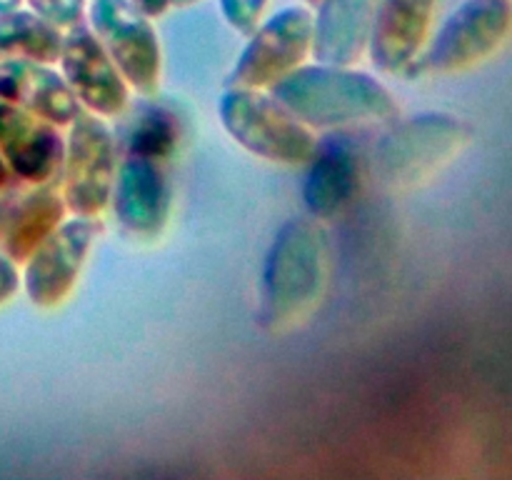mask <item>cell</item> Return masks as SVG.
<instances>
[{"instance_id":"1","label":"cell","mask_w":512,"mask_h":480,"mask_svg":"<svg viewBox=\"0 0 512 480\" xmlns=\"http://www.w3.org/2000/svg\"><path fill=\"white\" fill-rule=\"evenodd\" d=\"M328 235L318 223L293 218L278 230L263 270L258 318L268 330L303 323L328 285Z\"/></svg>"},{"instance_id":"2","label":"cell","mask_w":512,"mask_h":480,"mask_svg":"<svg viewBox=\"0 0 512 480\" xmlns=\"http://www.w3.org/2000/svg\"><path fill=\"white\" fill-rule=\"evenodd\" d=\"M270 88L278 103L313 128L375 123L388 120L398 110L383 83L348 65L318 63L295 68Z\"/></svg>"},{"instance_id":"3","label":"cell","mask_w":512,"mask_h":480,"mask_svg":"<svg viewBox=\"0 0 512 480\" xmlns=\"http://www.w3.org/2000/svg\"><path fill=\"white\" fill-rule=\"evenodd\" d=\"M473 128L448 113H423L403 120L373 150V173L385 188L423 183L468 145Z\"/></svg>"},{"instance_id":"4","label":"cell","mask_w":512,"mask_h":480,"mask_svg":"<svg viewBox=\"0 0 512 480\" xmlns=\"http://www.w3.org/2000/svg\"><path fill=\"white\" fill-rule=\"evenodd\" d=\"M220 120L230 138L270 163H305L318 150L308 125L260 88H230L220 100Z\"/></svg>"},{"instance_id":"5","label":"cell","mask_w":512,"mask_h":480,"mask_svg":"<svg viewBox=\"0 0 512 480\" xmlns=\"http://www.w3.org/2000/svg\"><path fill=\"white\" fill-rule=\"evenodd\" d=\"M512 30L510 0H465L435 33L420 58L408 65V75H445L490 58Z\"/></svg>"},{"instance_id":"6","label":"cell","mask_w":512,"mask_h":480,"mask_svg":"<svg viewBox=\"0 0 512 480\" xmlns=\"http://www.w3.org/2000/svg\"><path fill=\"white\" fill-rule=\"evenodd\" d=\"M118 150L100 115L80 110L70 123L63 155V200L75 215L95 218L113 198Z\"/></svg>"},{"instance_id":"7","label":"cell","mask_w":512,"mask_h":480,"mask_svg":"<svg viewBox=\"0 0 512 480\" xmlns=\"http://www.w3.org/2000/svg\"><path fill=\"white\" fill-rule=\"evenodd\" d=\"M90 30L125 83L138 93H155L160 85V43L153 23L130 0H93L88 8Z\"/></svg>"},{"instance_id":"8","label":"cell","mask_w":512,"mask_h":480,"mask_svg":"<svg viewBox=\"0 0 512 480\" xmlns=\"http://www.w3.org/2000/svg\"><path fill=\"white\" fill-rule=\"evenodd\" d=\"M313 53V13L290 5L263 20L250 33L240 63L230 73V88H265L300 68Z\"/></svg>"},{"instance_id":"9","label":"cell","mask_w":512,"mask_h":480,"mask_svg":"<svg viewBox=\"0 0 512 480\" xmlns=\"http://www.w3.org/2000/svg\"><path fill=\"white\" fill-rule=\"evenodd\" d=\"M100 233V223L88 215L60 223L28 258L25 290L40 308L60 305L73 293L85 258Z\"/></svg>"},{"instance_id":"10","label":"cell","mask_w":512,"mask_h":480,"mask_svg":"<svg viewBox=\"0 0 512 480\" xmlns=\"http://www.w3.org/2000/svg\"><path fill=\"white\" fill-rule=\"evenodd\" d=\"M58 60L80 105L100 118L123 113L130 100L128 83L88 25L78 23L65 30Z\"/></svg>"},{"instance_id":"11","label":"cell","mask_w":512,"mask_h":480,"mask_svg":"<svg viewBox=\"0 0 512 480\" xmlns=\"http://www.w3.org/2000/svg\"><path fill=\"white\" fill-rule=\"evenodd\" d=\"M0 155L18 178L48 183L63 168L65 145L53 123L0 98Z\"/></svg>"},{"instance_id":"12","label":"cell","mask_w":512,"mask_h":480,"mask_svg":"<svg viewBox=\"0 0 512 480\" xmlns=\"http://www.w3.org/2000/svg\"><path fill=\"white\" fill-rule=\"evenodd\" d=\"M113 210L120 225L138 238H153L163 230L170 210L168 178L160 160L128 155L118 165L113 185Z\"/></svg>"},{"instance_id":"13","label":"cell","mask_w":512,"mask_h":480,"mask_svg":"<svg viewBox=\"0 0 512 480\" xmlns=\"http://www.w3.org/2000/svg\"><path fill=\"white\" fill-rule=\"evenodd\" d=\"M438 0H378L368 53L380 73H400L418 58Z\"/></svg>"},{"instance_id":"14","label":"cell","mask_w":512,"mask_h":480,"mask_svg":"<svg viewBox=\"0 0 512 480\" xmlns=\"http://www.w3.org/2000/svg\"><path fill=\"white\" fill-rule=\"evenodd\" d=\"M0 98L53 125H70L83 110L68 80L33 60L0 63Z\"/></svg>"},{"instance_id":"15","label":"cell","mask_w":512,"mask_h":480,"mask_svg":"<svg viewBox=\"0 0 512 480\" xmlns=\"http://www.w3.org/2000/svg\"><path fill=\"white\" fill-rule=\"evenodd\" d=\"M378 0H318L313 55L318 63L350 65L368 50Z\"/></svg>"},{"instance_id":"16","label":"cell","mask_w":512,"mask_h":480,"mask_svg":"<svg viewBox=\"0 0 512 480\" xmlns=\"http://www.w3.org/2000/svg\"><path fill=\"white\" fill-rule=\"evenodd\" d=\"M360 163L343 140H330L325 148L315 150L308 180H305L303 198L315 218H330L350 203L358 190Z\"/></svg>"},{"instance_id":"17","label":"cell","mask_w":512,"mask_h":480,"mask_svg":"<svg viewBox=\"0 0 512 480\" xmlns=\"http://www.w3.org/2000/svg\"><path fill=\"white\" fill-rule=\"evenodd\" d=\"M65 210L68 208L63 195L50 188H40L23 200H15L8 225L0 235L3 253L10 260H28L33 250L63 223Z\"/></svg>"},{"instance_id":"18","label":"cell","mask_w":512,"mask_h":480,"mask_svg":"<svg viewBox=\"0 0 512 480\" xmlns=\"http://www.w3.org/2000/svg\"><path fill=\"white\" fill-rule=\"evenodd\" d=\"M63 30L33 10L0 13V58L53 63L60 58Z\"/></svg>"},{"instance_id":"19","label":"cell","mask_w":512,"mask_h":480,"mask_svg":"<svg viewBox=\"0 0 512 480\" xmlns=\"http://www.w3.org/2000/svg\"><path fill=\"white\" fill-rule=\"evenodd\" d=\"M178 145V123L163 108H150L140 115L128 138V155L153 158L163 163Z\"/></svg>"},{"instance_id":"20","label":"cell","mask_w":512,"mask_h":480,"mask_svg":"<svg viewBox=\"0 0 512 480\" xmlns=\"http://www.w3.org/2000/svg\"><path fill=\"white\" fill-rule=\"evenodd\" d=\"M28 5L33 13H38L48 23L58 25L60 30L83 23L85 0H28Z\"/></svg>"},{"instance_id":"21","label":"cell","mask_w":512,"mask_h":480,"mask_svg":"<svg viewBox=\"0 0 512 480\" xmlns=\"http://www.w3.org/2000/svg\"><path fill=\"white\" fill-rule=\"evenodd\" d=\"M265 8H268V0H220V10L228 25L243 35H250L258 28Z\"/></svg>"},{"instance_id":"22","label":"cell","mask_w":512,"mask_h":480,"mask_svg":"<svg viewBox=\"0 0 512 480\" xmlns=\"http://www.w3.org/2000/svg\"><path fill=\"white\" fill-rule=\"evenodd\" d=\"M15 290H18V270L10 258L0 255V303H5Z\"/></svg>"},{"instance_id":"23","label":"cell","mask_w":512,"mask_h":480,"mask_svg":"<svg viewBox=\"0 0 512 480\" xmlns=\"http://www.w3.org/2000/svg\"><path fill=\"white\" fill-rule=\"evenodd\" d=\"M130 3H133L140 13H145L150 20H153L168 13V10L175 5V0H130Z\"/></svg>"},{"instance_id":"24","label":"cell","mask_w":512,"mask_h":480,"mask_svg":"<svg viewBox=\"0 0 512 480\" xmlns=\"http://www.w3.org/2000/svg\"><path fill=\"white\" fill-rule=\"evenodd\" d=\"M15 200L10 198V195H5V198H0V235H3L5 225H8V218H10V210H13Z\"/></svg>"},{"instance_id":"25","label":"cell","mask_w":512,"mask_h":480,"mask_svg":"<svg viewBox=\"0 0 512 480\" xmlns=\"http://www.w3.org/2000/svg\"><path fill=\"white\" fill-rule=\"evenodd\" d=\"M8 183H10L8 165H5V160H0V193H3V190L8 188Z\"/></svg>"},{"instance_id":"26","label":"cell","mask_w":512,"mask_h":480,"mask_svg":"<svg viewBox=\"0 0 512 480\" xmlns=\"http://www.w3.org/2000/svg\"><path fill=\"white\" fill-rule=\"evenodd\" d=\"M23 0H0V13H10V10H18Z\"/></svg>"},{"instance_id":"27","label":"cell","mask_w":512,"mask_h":480,"mask_svg":"<svg viewBox=\"0 0 512 480\" xmlns=\"http://www.w3.org/2000/svg\"><path fill=\"white\" fill-rule=\"evenodd\" d=\"M198 3V0H175V5H193Z\"/></svg>"},{"instance_id":"28","label":"cell","mask_w":512,"mask_h":480,"mask_svg":"<svg viewBox=\"0 0 512 480\" xmlns=\"http://www.w3.org/2000/svg\"><path fill=\"white\" fill-rule=\"evenodd\" d=\"M303 3H308V5H318V0H303Z\"/></svg>"}]
</instances>
